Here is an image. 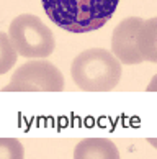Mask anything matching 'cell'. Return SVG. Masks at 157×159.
Returning a JSON list of instances; mask_svg holds the SVG:
<instances>
[{
    "instance_id": "1",
    "label": "cell",
    "mask_w": 157,
    "mask_h": 159,
    "mask_svg": "<svg viewBox=\"0 0 157 159\" xmlns=\"http://www.w3.org/2000/svg\"><path fill=\"white\" fill-rule=\"evenodd\" d=\"M46 15L69 33H90L113 16L120 0H41Z\"/></svg>"
},
{
    "instance_id": "2",
    "label": "cell",
    "mask_w": 157,
    "mask_h": 159,
    "mask_svg": "<svg viewBox=\"0 0 157 159\" xmlns=\"http://www.w3.org/2000/svg\"><path fill=\"white\" fill-rule=\"evenodd\" d=\"M121 62L103 48H90L74 57L71 75L84 92H110L121 80Z\"/></svg>"
},
{
    "instance_id": "3",
    "label": "cell",
    "mask_w": 157,
    "mask_h": 159,
    "mask_svg": "<svg viewBox=\"0 0 157 159\" xmlns=\"http://www.w3.org/2000/svg\"><path fill=\"white\" fill-rule=\"evenodd\" d=\"M8 36L18 56L23 57H46L56 49L52 30L39 20V16L31 13L15 16L8 26Z\"/></svg>"
},
{
    "instance_id": "4",
    "label": "cell",
    "mask_w": 157,
    "mask_h": 159,
    "mask_svg": "<svg viewBox=\"0 0 157 159\" xmlns=\"http://www.w3.org/2000/svg\"><path fill=\"white\" fill-rule=\"evenodd\" d=\"M5 92H61L64 75L57 66L46 59H34L21 64L3 87Z\"/></svg>"
},
{
    "instance_id": "5",
    "label": "cell",
    "mask_w": 157,
    "mask_h": 159,
    "mask_svg": "<svg viewBox=\"0 0 157 159\" xmlns=\"http://www.w3.org/2000/svg\"><path fill=\"white\" fill-rule=\"evenodd\" d=\"M144 20L139 16H128L121 20L111 34V52L123 64H141L144 59L137 48V34Z\"/></svg>"
},
{
    "instance_id": "6",
    "label": "cell",
    "mask_w": 157,
    "mask_h": 159,
    "mask_svg": "<svg viewBox=\"0 0 157 159\" xmlns=\"http://www.w3.org/2000/svg\"><path fill=\"white\" fill-rule=\"evenodd\" d=\"M74 159H120V151L108 138H85L75 146Z\"/></svg>"
},
{
    "instance_id": "7",
    "label": "cell",
    "mask_w": 157,
    "mask_h": 159,
    "mask_svg": "<svg viewBox=\"0 0 157 159\" xmlns=\"http://www.w3.org/2000/svg\"><path fill=\"white\" fill-rule=\"evenodd\" d=\"M137 48L144 61L157 62V16L144 20L137 34Z\"/></svg>"
},
{
    "instance_id": "8",
    "label": "cell",
    "mask_w": 157,
    "mask_h": 159,
    "mask_svg": "<svg viewBox=\"0 0 157 159\" xmlns=\"http://www.w3.org/2000/svg\"><path fill=\"white\" fill-rule=\"evenodd\" d=\"M16 59H18V52L11 44L8 33L0 31V75L7 74L15 66Z\"/></svg>"
},
{
    "instance_id": "9",
    "label": "cell",
    "mask_w": 157,
    "mask_h": 159,
    "mask_svg": "<svg viewBox=\"0 0 157 159\" xmlns=\"http://www.w3.org/2000/svg\"><path fill=\"white\" fill-rule=\"evenodd\" d=\"M0 159H25V148L16 138H0Z\"/></svg>"
},
{
    "instance_id": "10",
    "label": "cell",
    "mask_w": 157,
    "mask_h": 159,
    "mask_svg": "<svg viewBox=\"0 0 157 159\" xmlns=\"http://www.w3.org/2000/svg\"><path fill=\"white\" fill-rule=\"evenodd\" d=\"M147 92H157V74L150 79V82L147 84Z\"/></svg>"
},
{
    "instance_id": "11",
    "label": "cell",
    "mask_w": 157,
    "mask_h": 159,
    "mask_svg": "<svg viewBox=\"0 0 157 159\" xmlns=\"http://www.w3.org/2000/svg\"><path fill=\"white\" fill-rule=\"evenodd\" d=\"M149 143L152 144V146H155V148H157V139H152V138H150V139H149Z\"/></svg>"
}]
</instances>
